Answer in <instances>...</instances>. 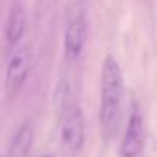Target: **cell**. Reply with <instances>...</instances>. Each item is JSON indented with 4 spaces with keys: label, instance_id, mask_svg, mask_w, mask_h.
<instances>
[{
    "label": "cell",
    "instance_id": "6da1fadb",
    "mask_svg": "<svg viewBox=\"0 0 157 157\" xmlns=\"http://www.w3.org/2000/svg\"><path fill=\"white\" fill-rule=\"evenodd\" d=\"M123 77L117 60L108 54L102 65L100 75V131L105 142H111L117 131L122 116Z\"/></svg>",
    "mask_w": 157,
    "mask_h": 157
},
{
    "label": "cell",
    "instance_id": "7a4b0ae2",
    "mask_svg": "<svg viewBox=\"0 0 157 157\" xmlns=\"http://www.w3.org/2000/svg\"><path fill=\"white\" fill-rule=\"evenodd\" d=\"M62 128H60V139L63 148L75 154L82 149L85 143V119L80 108L75 105H69L66 109L60 113Z\"/></svg>",
    "mask_w": 157,
    "mask_h": 157
},
{
    "label": "cell",
    "instance_id": "3957f363",
    "mask_svg": "<svg viewBox=\"0 0 157 157\" xmlns=\"http://www.w3.org/2000/svg\"><path fill=\"white\" fill-rule=\"evenodd\" d=\"M145 123L140 106L137 102L131 106V114L126 123V129L119 148V157H143L145 152Z\"/></svg>",
    "mask_w": 157,
    "mask_h": 157
},
{
    "label": "cell",
    "instance_id": "277c9868",
    "mask_svg": "<svg viewBox=\"0 0 157 157\" xmlns=\"http://www.w3.org/2000/svg\"><path fill=\"white\" fill-rule=\"evenodd\" d=\"M31 68V51L28 46H22L11 56L5 72V96L14 99L23 88Z\"/></svg>",
    "mask_w": 157,
    "mask_h": 157
},
{
    "label": "cell",
    "instance_id": "5b68a950",
    "mask_svg": "<svg viewBox=\"0 0 157 157\" xmlns=\"http://www.w3.org/2000/svg\"><path fill=\"white\" fill-rule=\"evenodd\" d=\"M86 37V19L82 13H74L65 26V37H63V49L65 59L68 62H74L82 54L83 45Z\"/></svg>",
    "mask_w": 157,
    "mask_h": 157
},
{
    "label": "cell",
    "instance_id": "8992f818",
    "mask_svg": "<svg viewBox=\"0 0 157 157\" xmlns=\"http://www.w3.org/2000/svg\"><path fill=\"white\" fill-rule=\"evenodd\" d=\"M26 31V14L25 10L20 3H14L13 8L10 10L8 19H6V28H5V36L6 42L10 45H16L22 40Z\"/></svg>",
    "mask_w": 157,
    "mask_h": 157
},
{
    "label": "cell",
    "instance_id": "52a82bcc",
    "mask_svg": "<svg viewBox=\"0 0 157 157\" xmlns=\"http://www.w3.org/2000/svg\"><path fill=\"white\" fill-rule=\"evenodd\" d=\"M33 142H34V129L29 122H25L19 126L10 143L8 157H28L33 148Z\"/></svg>",
    "mask_w": 157,
    "mask_h": 157
},
{
    "label": "cell",
    "instance_id": "ba28073f",
    "mask_svg": "<svg viewBox=\"0 0 157 157\" xmlns=\"http://www.w3.org/2000/svg\"><path fill=\"white\" fill-rule=\"evenodd\" d=\"M37 157H52L51 154H40V155H37Z\"/></svg>",
    "mask_w": 157,
    "mask_h": 157
},
{
    "label": "cell",
    "instance_id": "9c48e42d",
    "mask_svg": "<svg viewBox=\"0 0 157 157\" xmlns=\"http://www.w3.org/2000/svg\"><path fill=\"white\" fill-rule=\"evenodd\" d=\"M0 157H3V155H0Z\"/></svg>",
    "mask_w": 157,
    "mask_h": 157
}]
</instances>
